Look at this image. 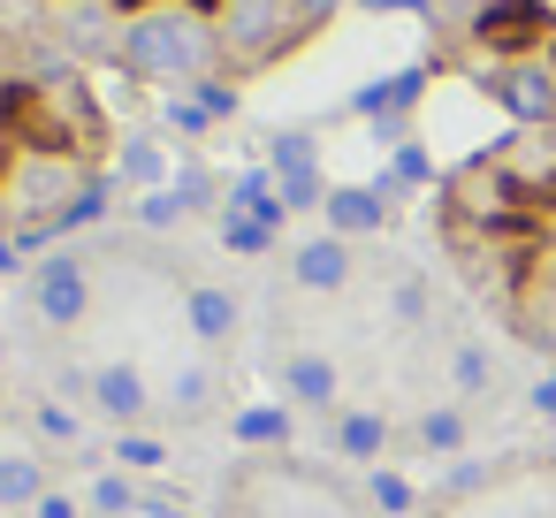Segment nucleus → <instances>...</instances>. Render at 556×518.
Masks as SVG:
<instances>
[{"label": "nucleus", "instance_id": "nucleus-27", "mask_svg": "<svg viewBox=\"0 0 556 518\" xmlns=\"http://www.w3.org/2000/svg\"><path fill=\"white\" fill-rule=\"evenodd\" d=\"M184 214H191V206L176 199V184H168V191H146V199H138V222H146V229H176Z\"/></svg>", "mask_w": 556, "mask_h": 518}, {"label": "nucleus", "instance_id": "nucleus-6", "mask_svg": "<svg viewBox=\"0 0 556 518\" xmlns=\"http://www.w3.org/2000/svg\"><path fill=\"white\" fill-rule=\"evenodd\" d=\"M47 16H54V39L77 54V62H108L115 47H123V31H115V0H47Z\"/></svg>", "mask_w": 556, "mask_h": 518}, {"label": "nucleus", "instance_id": "nucleus-36", "mask_svg": "<svg viewBox=\"0 0 556 518\" xmlns=\"http://www.w3.org/2000/svg\"><path fill=\"white\" fill-rule=\"evenodd\" d=\"M24 260H31V252H24V244H16V229H0V275H16V267H24Z\"/></svg>", "mask_w": 556, "mask_h": 518}, {"label": "nucleus", "instance_id": "nucleus-40", "mask_svg": "<svg viewBox=\"0 0 556 518\" xmlns=\"http://www.w3.org/2000/svg\"><path fill=\"white\" fill-rule=\"evenodd\" d=\"M541 62H548V70H556V39H548V54H541Z\"/></svg>", "mask_w": 556, "mask_h": 518}, {"label": "nucleus", "instance_id": "nucleus-39", "mask_svg": "<svg viewBox=\"0 0 556 518\" xmlns=\"http://www.w3.org/2000/svg\"><path fill=\"white\" fill-rule=\"evenodd\" d=\"M358 9H389V16H404V9H412V16H427V0H358Z\"/></svg>", "mask_w": 556, "mask_h": 518}, {"label": "nucleus", "instance_id": "nucleus-14", "mask_svg": "<svg viewBox=\"0 0 556 518\" xmlns=\"http://www.w3.org/2000/svg\"><path fill=\"white\" fill-rule=\"evenodd\" d=\"M115 184H130V191H168L176 176H168V153H161V138H123L115 146Z\"/></svg>", "mask_w": 556, "mask_h": 518}, {"label": "nucleus", "instance_id": "nucleus-31", "mask_svg": "<svg viewBox=\"0 0 556 518\" xmlns=\"http://www.w3.org/2000/svg\"><path fill=\"white\" fill-rule=\"evenodd\" d=\"M168 130H176V138H206V130H214V115L184 92V100H168Z\"/></svg>", "mask_w": 556, "mask_h": 518}, {"label": "nucleus", "instance_id": "nucleus-23", "mask_svg": "<svg viewBox=\"0 0 556 518\" xmlns=\"http://www.w3.org/2000/svg\"><path fill=\"white\" fill-rule=\"evenodd\" d=\"M237 442H260V450L290 442V404H252V412H237Z\"/></svg>", "mask_w": 556, "mask_h": 518}, {"label": "nucleus", "instance_id": "nucleus-18", "mask_svg": "<svg viewBox=\"0 0 556 518\" xmlns=\"http://www.w3.org/2000/svg\"><path fill=\"white\" fill-rule=\"evenodd\" d=\"M229 206H237V214H260V222H275V229H282V214H290L267 168H252V176H237V184H229Z\"/></svg>", "mask_w": 556, "mask_h": 518}, {"label": "nucleus", "instance_id": "nucleus-13", "mask_svg": "<svg viewBox=\"0 0 556 518\" xmlns=\"http://www.w3.org/2000/svg\"><path fill=\"white\" fill-rule=\"evenodd\" d=\"M54 488H47V465L31 450H0V510H39Z\"/></svg>", "mask_w": 556, "mask_h": 518}, {"label": "nucleus", "instance_id": "nucleus-19", "mask_svg": "<svg viewBox=\"0 0 556 518\" xmlns=\"http://www.w3.org/2000/svg\"><path fill=\"white\" fill-rule=\"evenodd\" d=\"M275 237H282V229H275V222H260V214H237V206L222 214V252H237V260L275 252Z\"/></svg>", "mask_w": 556, "mask_h": 518}, {"label": "nucleus", "instance_id": "nucleus-35", "mask_svg": "<svg viewBox=\"0 0 556 518\" xmlns=\"http://www.w3.org/2000/svg\"><path fill=\"white\" fill-rule=\"evenodd\" d=\"M472 488H488V472H480V465H457V472L442 480V495H472Z\"/></svg>", "mask_w": 556, "mask_h": 518}, {"label": "nucleus", "instance_id": "nucleus-43", "mask_svg": "<svg viewBox=\"0 0 556 518\" xmlns=\"http://www.w3.org/2000/svg\"><path fill=\"white\" fill-rule=\"evenodd\" d=\"M0 518H9V510H0Z\"/></svg>", "mask_w": 556, "mask_h": 518}, {"label": "nucleus", "instance_id": "nucleus-21", "mask_svg": "<svg viewBox=\"0 0 556 518\" xmlns=\"http://www.w3.org/2000/svg\"><path fill=\"white\" fill-rule=\"evenodd\" d=\"M450 381H457V396H488L495 389V351L488 343H457L450 351Z\"/></svg>", "mask_w": 556, "mask_h": 518}, {"label": "nucleus", "instance_id": "nucleus-16", "mask_svg": "<svg viewBox=\"0 0 556 518\" xmlns=\"http://www.w3.org/2000/svg\"><path fill=\"white\" fill-rule=\"evenodd\" d=\"M427 92V70H396L389 85H366L358 92V115H374V123H404V108Z\"/></svg>", "mask_w": 556, "mask_h": 518}, {"label": "nucleus", "instance_id": "nucleus-2", "mask_svg": "<svg viewBox=\"0 0 556 518\" xmlns=\"http://www.w3.org/2000/svg\"><path fill=\"white\" fill-rule=\"evenodd\" d=\"M214 24V47H222V70H267L275 54H290L305 31H298V9L290 0H222L206 16Z\"/></svg>", "mask_w": 556, "mask_h": 518}, {"label": "nucleus", "instance_id": "nucleus-1", "mask_svg": "<svg viewBox=\"0 0 556 518\" xmlns=\"http://www.w3.org/2000/svg\"><path fill=\"white\" fill-rule=\"evenodd\" d=\"M115 62L138 77V85H168V92H191L222 70V47H214V24L199 9H184V0H153V9H138L123 24V47Z\"/></svg>", "mask_w": 556, "mask_h": 518}, {"label": "nucleus", "instance_id": "nucleus-28", "mask_svg": "<svg viewBox=\"0 0 556 518\" xmlns=\"http://www.w3.org/2000/svg\"><path fill=\"white\" fill-rule=\"evenodd\" d=\"M206 396H214V374H206V366L176 374V412H184V419H199V412H206Z\"/></svg>", "mask_w": 556, "mask_h": 518}, {"label": "nucleus", "instance_id": "nucleus-37", "mask_svg": "<svg viewBox=\"0 0 556 518\" xmlns=\"http://www.w3.org/2000/svg\"><path fill=\"white\" fill-rule=\"evenodd\" d=\"M533 412H541V419H556V374H541V381H533Z\"/></svg>", "mask_w": 556, "mask_h": 518}, {"label": "nucleus", "instance_id": "nucleus-34", "mask_svg": "<svg viewBox=\"0 0 556 518\" xmlns=\"http://www.w3.org/2000/svg\"><path fill=\"white\" fill-rule=\"evenodd\" d=\"M396 320H427V282H396Z\"/></svg>", "mask_w": 556, "mask_h": 518}, {"label": "nucleus", "instance_id": "nucleus-44", "mask_svg": "<svg viewBox=\"0 0 556 518\" xmlns=\"http://www.w3.org/2000/svg\"><path fill=\"white\" fill-rule=\"evenodd\" d=\"M0 222H9V214H0Z\"/></svg>", "mask_w": 556, "mask_h": 518}, {"label": "nucleus", "instance_id": "nucleus-11", "mask_svg": "<svg viewBox=\"0 0 556 518\" xmlns=\"http://www.w3.org/2000/svg\"><path fill=\"white\" fill-rule=\"evenodd\" d=\"M282 389H290V404H305V412H336L343 374H336V358H320V351H290V358H282Z\"/></svg>", "mask_w": 556, "mask_h": 518}, {"label": "nucleus", "instance_id": "nucleus-12", "mask_svg": "<svg viewBox=\"0 0 556 518\" xmlns=\"http://www.w3.org/2000/svg\"><path fill=\"white\" fill-rule=\"evenodd\" d=\"M92 404H100L108 419H123V427H130V419H146V412H153V389H146V374H138V366H100V374H92Z\"/></svg>", "mask_w": 556, "mask_h": 518}, {"label": "nucleus", "instance_id": "nucleus-33", "mask_svg": "<svg viewBox=\"0 0 556 518\" xmlns=\"http://www.w3.org/2000/svg\"><path fill=\"white\" fill-rule=\"evenodd\" d=\"M290 9H298V31H320L336 9H351V0H290Z\"/></svg>", "mask_w": 556, "mask_h": 518}, {"label": "nucleus", "instance_id": "nucleus-41", "mask_svg": "<svg viewBox=\"0 0 556 518\" xmlns=\"http://www.w3.org/2000/svg\"><path fill=\"white\" fill-rule=\"evenodd\" d=\"M85 518H115V510H85Z\"/></svg>", "mask_w": 556, "mask_h": 518}, {"label": "nucleus", "instance_id": "nucleus-24", "mask_svg": "<svg viewBox=\"0 0 556 518\" xmlns=\"http://www.w3.org/2000/svg\"><path fill=\"white\" fill-rule=\"evenodd\" d=\"M419 450H465V412L457 404H434V412H419Z\"/></svg>", "mask_w": 556, "mask_h": 518}, {"label": "nucleus", "instance_id": "nucleus-4", "mask_svg": "<svg viewBox=\"0 0 556 518\" xmlns=\"http://www.w3.org/2000/svg\"><path fill=\"white\" fill-rule=\"evenodd\" d=\"M495 184L510 191V206H556V130H518L495 153Z\"/></svg>", "mask_w": 556, "mask_h": 518}, {"label": "nucleus", "instance_id": "nucleus-25", "mask_svg": "<svg viewBox=\"0 0 556 518\" xmlns=\"http://www.w3.org/2000/svg\"><path fill=\"white\" fill-rule=\"evenodd\" d=\"M100 214H108V184H100V176H92V184H85V191H77V199H70V206H62V222H54V229H47V244H54V237H70V229H92V222H100Z\"/></svg>", "mask_w": 556, "mask_h": 518}, {"label": "nucleus", "instance_id": "nucleus-3", "mask_svg": "<svg viewBox=\"0 0 556 518\" xmlns=\"http://www.w3.org/2000/svg\"><path fill=\"white\" fill-rule=\"evenodd\" d=\"M465 31H472V47H488L495 62H533V54H548L556 16H548V0H480Z\"/></svg>", "mask_w": 556, "mask_h": 518}, {"label": "nucleus", "instance_id": "nucleus-9", "mask_svg": "<svg viewBox=\"0 0 556 518\" xmlns=\"http://www.w3.org/2000/svg\"><path fill=\"white\" fill-rule=\"evenodd\" d=\"M351 275H358V260H351V237H336V229H328V237H305V244L290 252V282L313 290V298H336Z\"/></svg>", "mask_w": 556, "mask_h": 518}, {"label": "nucleus", "instance_id": "nucleus-30", "mask_svg": "<svg viewBox=\"0 0 556 518\" xmlns=\"http://www.w3.org/2000/svg\"><path fill=\"white\" fill-rule=\"evenodd\" d=\"M168 450L153 442V434H115V465H130V472H153Z\"/></svg>", "mask_w": 556, "mask_h": 518}, {"label": "nucleus", "instance_id": "nucleus-7", "mask_svg": "<svg viewBox=\"0 0 556 518\" xmlns=\"http://www.w3.org/2000/svg\"><path fill=\"white\" fill-rule=\"evenodd\" d=\"M31 305H39V320H47V328H77V320L92 313V282H85V260H70V252L39 260V267H31Z\"/></svg>", "mask_w": 556, "mask_h": 518}, {"label": "nucleus", "instance_id": "nucleus-29", "mask_svg": "<svg viewBox=\"0 0 556 518\" xmlns=\"http://www.w3.org/2000/svg\"><path fill=\"white\" fill-rule=\"evenodd\" d=\"M31 427H39L47 442H77V434H85V427H77V412H70V404H54V396L31 412Z\"/></svg>", "mask_w": 556, "mask_h": 518}, {"label": "nucleus", "instance_id": "nucleus-15", "mask_svg": "<svg viewBox=\"0 0 556 518\" xmlns=\"http://www.w3.org/2000/svg\"><path fill=\"white\" fill-rule=\"evenodd\" d=\"M184 313H191V336H199V343H229V336H237V298H229L222 282H191V290H184Z\"/></svg>", "mask_w": 556, "mask_h": 518}, {"label": "nucleus", "instance_id": "nucleus-38", "mask_svg": "<svg viewBox=\"0 0 556 518\" xmlns=\"http://www.w3.org/2000/svg\"><path fill=\"white\" fill-rule=\"evenodd\" d=\"M31 518H85V510H77V503H70V495H47V503H39V510H31Z\"/></svg>", "mask_w": 556, "mask_h": 518}, {"label": "nucleus", "instance_id": "nucleus-10", "mask_svg": "<svg viewBox=\"0 0 556 518\" xmlns=\"http://www.w3.org/2000/svg\"><path fill=\"white\" fill-rule=\"evenodd\" d=\"M320 214H328L336 237H374V229H389V199H381L374 184H328Z\"/></svg>", "mask_w": 556, "mask_h": 518}, {"label": "nucleus", "instance_id": "nucleus-8", "mask_svg": "<svg viewBox=\"0 0 556 518\" xmlns=\"http://www.w3.org/2000/svg\"><path fill=\"white\" fill-rule=\"evenodd\" d=\"M267 161H275L282 206H320L328 199V184H320V138L313 130H275L267 138Z\"/></svg>", "mask_w": 556, "mask_h": 518}, {"label": "nucleus", "instance_id": "nucleus-32", "mask_svg": "<svg viewBox=\"0 0 556 518\" xmlns=\"http://www.w3.org/2000/svg\"><path fill=\"white\" fill-rule=\"evenodd\" d=\"M191 100H199V108H206L214 123H229V115H237V92H229L222 77H206V85H191Z\"/></svg>", "mask_w": 556, "mask_h": 518}, {"label": "nucleus", "instance_id": "nucleus-5", "mask_svg": "<svg viewBox=\"0 0 556 518\" xmlns=\"http://www.w3.org/2000/svg\"><path fill=\"white\" fill-rule=\"evenodd\" d=\"M488 92L503 100V115L518 130H548L556 123V70L533 54V62H495L488 70Z\"/></svg>", "mask_w": 556, "mask_h": 518}, {"label": "nucleus", "instance_id": "nucleus-26", "mask_svg": "<svg viewBox=\"0 0 556 518\" xmlns=\"http://www.w3.org/2000/svg\"><path fill=\"white\" fill-rule=\"evenodd\" d=\"M138 503H146V495L130 488V472H100V480H92V510H115V518H130Z\"/></svg>", "mask_w": 556, "mask_h": 518}, {"label": "nucleus", "instance_id": "nucleus-22", "mask_svg": "<svg viewBox=\"0 0 556 518\" xmlns=\"http://www.w3.org/2000/svg\"><path fill=\"white\" fill-rule=\"evenodd\" d=\"M366 495H374V510H389V518L419 510V488H412L396 465H366Z\"/></svg>", "mask_w": 556, "mask_h": 518}, {"label": "nucleus", "instance_id": "nucleus-20", "mask_svg": "<svg viewBox=\"0 0 556 518\" xmlns=\"http://www.w3.org/2000/svg\"><path fill=\"white\" fill-rule=\"evenodd\" d=\"M419 184H434V161L419 153V146H396V161H389V176H374V191L396 206L404 191H419Z\"/></svg>", "mask_w": 556, "mask_h": 518}, {"label": "nucleus", "instance_id": "nucleus-42", "mask_svg": "<svg viewBox=\"0 0 556 518\" xmlns=\"http://www.w3.org/2000/svg\"><path fill=\"white\" fill-rule=\"evenodd\" d=\"M0 358H9V343H0Z\"/></svg>", "mask_w": 556, "mask_h": 518}, {"label": "nucleus", "instance_id": "nucleus-17", "mask_svg": "<svg viewBox=\"0 0 556 518\" xmlns=\"http://www.w3.org/2000/svg\"><path fill=\"white\" fill-rule=\"evenodd\" d=\"M336 450L358 457V465H381V450H389V419H381V412H336Z\"/></svg>", "mask_w": 556, "mask_h": 518}]
</instances>
